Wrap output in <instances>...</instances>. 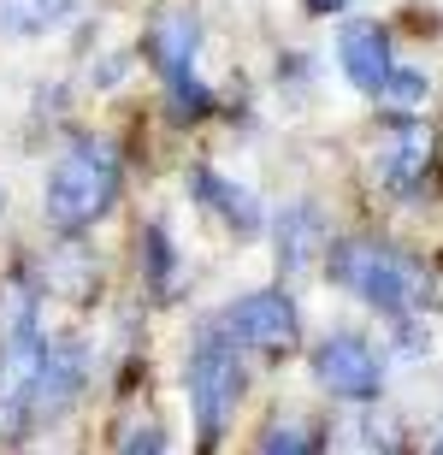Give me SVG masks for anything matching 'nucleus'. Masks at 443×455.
Instances as JSON below:
<instances>
[{
    "label": "nucleus",
    "instance_id": "nucleus-17",
    "mask_svg": "<svg viewBox=\"0 0 443 455\" xmlns=\"http://www.w3.org/2000/svg\"><path fill=\"white\" fill-rule=\"evenodd\" d=\"M313 18H331V12H349V0H302Z\"/></svg>",
    "mask_w": 443,
    "mask_h": 455
},
{
    "label": "nucleus",
    "instance_id": "nucleus-15",
    "mask_svg": "<svg viewBox=\"0 0 443 455\" xmlns=\"http://www.w3.org/2000/svg\"><path fill=\"white\" fill-rule=\"evenodd\" d=\"M378 101H384V107H402V113H408V107H420V101H426V71L396 60V71H391V84H384V95H378Z\"/></svg>",
    "mask_w": 443,
    "mask_h": 455
},
{
    "label": "nucleus",
    "instance_id": "nucleus-9",
    "mask_svg": "<svg viewBox=\"0 0 443 455\" xmlns=\"http://www.w3.org/2000/svg\"><path fill=\"white\" fill-rule=\"evenodd\" d=\"M337 66H343V77H349L367 101H378V95H384V84H391V71H396L391 30H384V24H373V18L343 24V30H337Z\"/></svg>",
    "mask_w": 443,
    "mask_h": 455
},
{
    "label": "nucleus",
    "instance_id": "nucleus-1",
    "mask_svg": "<svg viewBox=\"0 0 443 455\" xmlns=\"http://www.w3.org/2000/svg\"><path fill=\"white\" fill-rule=\"evenodd\" d=\"M119 148L107 136H77L59 160L48 166V184H42V220L59 236H83L89 225H101L119 202Z\"/></svg>",
    "mask_w": 443,
    "mask_h": 455
},
{
    "label": "nucleus",
    "instance_id": "nucleus-14",
    "mask_svg": "<svg viewBox=\"0 0 443 455\" xmlns=\"http://www.w3.org/2000/svg\"><path fill=\"white\" fill-rule=\"evenodd\" d=\"M255 455H320V438L307 420H278L260 432V450Z\"/></svg>",
    "mask_w": 443,
    "mask_h": 455
},
{
    "label": "nucleus",
    "instance_id": "nucleus-4",
    "mask_svg": "<svg viewBox=\"0 0 443 455\" xmlns=\"http://www.w3.org/2000/svg\"><path fill=\"white\" fill-rule=\"evenodd\" d=\"M148 60L154 71H160V84H166V107L171 118H184V124H195V118L213 113V89H207L202 77V18L184 12V6H171V12H160L148 24Z\"/></svg>",
    "mask_w": 443,
    "mask_h": 455
},
{
    "label": "nucleus",
    "instance_id": "nucleus-10",
    "mask_svg": "<svg viewBox=\"0 0 443 455\" xmlns=\"http://www.w3.org/2000/svg\"><path fill=\"white\" fill-rule=\"evenodd\" d=\"M189 196H195L213 220H225L237 236H260V225H266V213H260V202H255V189L231 184V178H225V172H213V166H189Z\"/></svg>",
    "mask_w": 443,
    "mask_h": 455
},
{
    "label": "nucleus",
    "instance_id": "nucleus-16",
    "mask_svg": "<svg viewBox=\"0 0 443 455\" xmlns=\"http://www.w3.org/2000/svg\"><path fill=\"white\" fill-rule=\"evenodd\" d=\"M171 443H166V426H154V420H142V426H131L119 438V450L113 455H166Z\"/></svg>",
    "mask_w": 443,
    "mask_h": 455
},
{
    "label": "nucleus",
    "instance_id": "nucleus-3",
    "mask_svg": "<svg viewBox=\"0 0 443 455\" xmlns=\"http://www.w3.org/2000/svg\"><path fill=\"white\" fill-rule=\"evenodd\" d=\"M184 390H189V420H195V438L213 455L231 432L242 408V390H249V367H242V349L225 338L219 325H207L202 338L189 343L184 361Z\"/></svg>",
    "mask_w": 443,
    "mask_h": 455
},
{
    "label": "nucleus",
    "instance_id": "nucleus-11",
    "mask_svg": "<svg viewBox=\"0 0 443 455\" xmlns=\"http://www.w3.org/2000/svg\"><path fill=\"white\" fill-rule=\"evenodd\" d=\"M273 243H278V267L284 272H302V267H313V260H325V249H331L325 213L313 202H290L273 220Z\"/></svg>",
    "mask_w": 443,
    "mask_h": 455
},
{
    "label": "nucleus",
    "instance_id": "nucleus-13",
    "mask_svg": "<svg viewBox=\"0 0 443 455\" xmlns=\"http://www.w3.org/2000/svg\"><path fill=\"white\" fill-rule=\"evenodd\" d=\"M142 284H148L154 302H171V284H178V249H171V231L160 220L142 225Z\"/></svg>",
    "mask_w": 443,
    "mask_h": 455
},
{
    "label": "nucleus",
    "instance_id": "nucleus-12",
    "mask_svg": "<svg viewBox=\"0 0 443 455\" xmlns=\"http://www.w3.org/2000/svg\"><path fill=\"white\" fill-rule=\"evenodd\" d=\"M83 0H0V36L6 42H42V36L66 30Z\"/></svg>",
    "mask_w": 443,
    "mask_h": 455
},
{
    "label": "nucleus",
    "instance_id": "nucleus-5",
    "mask_svg": "<svg viewBox=\"0 0 443 455\" xmlns=\"http://www.w3.org/2000/svg\"><path fill=\"white\" fill-rule=\"evenodd\" d=\"M313 367V385L331 396V403H355V408H373L384 396V355L360 331H325L307 355Z\"/></svg>",
    "mask_w": 443,
    "mask_h": 455
},
{
    "label": "nucleus",
    "instance_id": "nucleus-18",
    "mask_svg": "<svg viewBox=\"0 0 443 455\" xmlns=\"http://www.w3.org/2000/svg\"><path fill=\"white\" fill-rule=\"evenodd\" d=\"M431 455H443V438H438V443H431Z\"/></svg>",
    "mask_w": 443,
    "mask_h": 455
},
{
    "label": "nucleus",
    "instance_id": "nucleus-7",
    "mask_svg": "<svg viewBox=\"0 0 443 455\" xmlns=\"http://www.w3.org/2000/svg\"><path fill=\"white\" fill-rule=\"evenodd\" d=\"M373 178L391 196H420V184H426V172L431 160H438V131H431L426 118H414V113H391L384 124L373 131Z\"/></svg>",
    "mask_w": 443,
    "mask_h": 455
},
{
    "label": "nucleus",
    "instance_id": "nucleus-6",
    "mask_svg": "<svg viewBox=\"0 0 443 455\" xmlns=\"http://www.w3.org/2000/svg\"><path fill=\"white\" fill-rule=\"evenodd\" d=\"M219 331L249 355H290L302 343V314H296L290 290L266 284V290H249V296H237V302L225 307Z\"/></svg>",
    "mask_w": 443,
    "mask_h": 455
},
{
    "label": "nucleus",
    "instance_id": "nucleus-2",
    "mask_svg": "<svg viewBox=\"0 0 443 455\" xmlns=\"http://www.w3.org/2000/svg\"><path fill=\"white\" fill-rule=\"evenodd\" d=\"M325 278L337 290H349L355 302H367L384 320H402V314H420L426 307V272L414 267L408 254L384 249V243H331L325 249Z\"/></svg>",
    "mask_w": 443,
    "mask_h": 455
},
{
    "label": "nucleus",
    "instance_id": "nucleus-8",
    "mask_svg": "<svg viewBox=\"0 0 443 455\" xmlns=\"http://www.w3.org/2000/svg\"><path fill=\"white\" fill-rule=\"evenodd\" d=\"M89 390V343L83 338H48L42 343V372H36V403H30V432L59 426Z\"/></svg>",
    "mask_w": 443,
    "mask_h": 455
}]
</instances>
